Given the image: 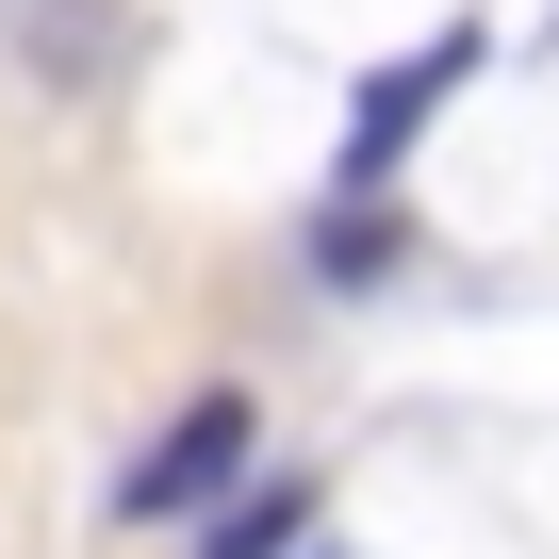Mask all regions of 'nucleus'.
Returning <instances> with one entry per match:
<instances>
[{
	"instance_id": "4",
	"label": "nucleus",
	"mask_w": 559,
	"mask_h": 559,
	"mask_svg": "<svg viewBox=\"0 0 559 559\" xmlns=\"http://www.w3.org/2000/svg\"><path fill=\"white\" fill-rule=\"evenodd\" d=\"M313 263H330V280H379V263H395V198H330V214H313Z\"/></svg>"
},
{
	"instance_id": "5",
	"label": "nucleus",
	"mask_w": 559,
	"mask_h": 559,
	"mask_svg": "<svg viewBox=\"0 0 559 559\" xmlns=\"http://www.w3.org/2000/svg\"><path fill=\"white\" fill-rule=\"evenodd\" d=\"M297 526H313V493H297V477H263V493H247V510L214 526V559H280Z\"/></svg>"
},
{
	"instance_id": "1",
	"label": "nucleus",
	"mask_w": 559,
	"mask_h": 559,
	"mask_svg": "<svg viewBox=\"0 0 559 559\" xmlns=\"http://www.w3.org/2000/svg\"><path fill=\"white\" fill-rule=\"evenodd\" d=\"M247 444H263V412H247V395H181V412H165V444L116 477V526H165V510L230 493V477H247Z\"/></svg>"
},
{
	"instance_id": "3",
	"label": "nucleus",
	"mask_w": 559,
	"mask_h": 559,
	"mask_svg": "<svg viewBox=\"0 0 559 559\" xmlns=\"http://www.w3.org/2000/svg\"><path fill=\"white\" fill-rule=\"evenodd\" d=\"M0 17H17V50H34L50 83H83V67L116 50V34H99V17H116V0H0Z\"/></svg>"
},
{
	"instance_id": "2",
	"label": "nucleus",
	"mask_w": 559,
	"mask_h": 559,
	"mask_svg": "<svg viewBox=\"0 0 559 559\" xmlns=\"http://www.w3.org/2000/svg\"><path fill=\"white\" fill-rule=\"evenodd\" d=\"M461 83H477V34H428L412 67H379V83L346 99V198H379V181L412 165V132H428V116H444Z\"/></svg>"
}]
</instances>
